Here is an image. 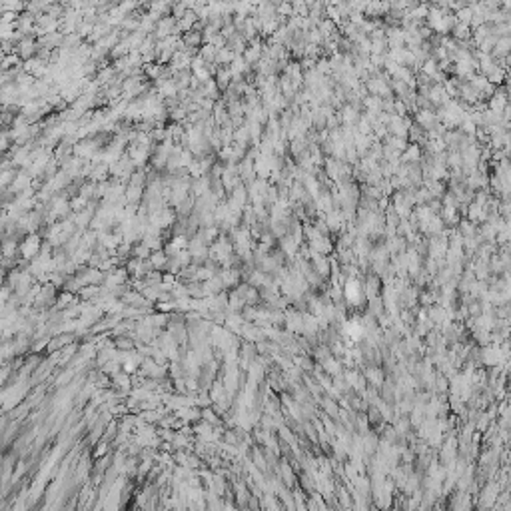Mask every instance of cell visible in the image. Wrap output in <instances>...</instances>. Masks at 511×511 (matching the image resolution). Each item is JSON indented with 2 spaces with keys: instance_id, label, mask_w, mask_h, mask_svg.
Here are the masks:
<instances>
[{
  "instance_id": "1",
  "label": "cell",
  "mask_w": 511,
  "mask_h": 511,
  "mask_svg": "<svg viewBox=\"0 0 511 511\" xmlns=\"http://www.w3.org/2000/svg\"><path fill=\"white\" fill-rule=\"evenodd\" d=\"M358 292H360L358 282H348V286H346V296H348V300H356Z\"/></svg>"
}]
</instances>
